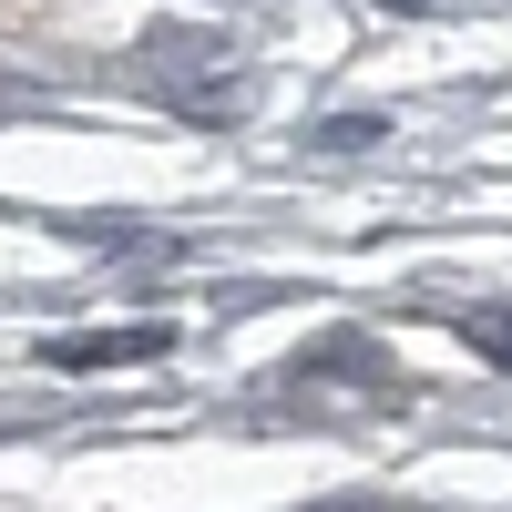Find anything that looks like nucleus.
<instances>
[{
	"mask_svg": "<svg viewBox=\"0 0 512 512\" xmlns=\"http://www.w3.org/2000/svg\"><path fill=\"white\" fill-rule=\"evenodd\" d=\"M175 328H103V338H52L41 369H134V359H164Z\"/></svg>",
	"mask_w": 512,
	"mask_h": 512,
	"instance_id": "f257e3e1",
	"label": "nucleus"
}]
</instances>
